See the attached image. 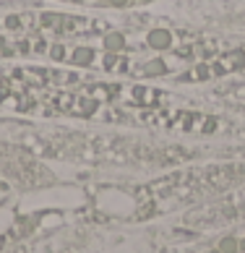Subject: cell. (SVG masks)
<instances>
[{
	"label": "cell",
	"mask_w": 245,
	"mask_h": 253,
	"mask_svg": "<svg viewBox=\"0 0 245 253\" xmlns=\"http://www.w3.org/2000/svg\"><path fill=\"white\" fill-rule=\"evenodd\" d=\"M146 42H149V47L167 50L169 44H172V34H169V32H164V29H154V32H149Z\"/></svg>",
	"instance_id": "obj_1"
},
{
	"label": "cell",
	"mask_w": 245,
	"mask_h": 253,
	"mask_svg": "<svg viewBox=\"0 0 245 253\" xmlns=\"http://www.w3.org/2000/svg\"><path fill=\"white\" fill-rule=\"evenodd\" d=\"M91 58H94V50H89V47H79L76 52L71 55V60L76 63V65H89Z\"/></svg>",
	"instance_id": "obj_2"
},
{
	"label": "cell",
	"mask_w": 245,
	"mask_h": 253,
	"mask_svg": "<svg viewBox=\"0 0 245 253\" xmlns=\"http://www.w3.org/2000/svg\"><path fill=\"white\" fill-rule=\"evenodd\" d=\"M219 251H222V253H238V251H240V240H238V238H224V240L219 243Z\"/></svg>",
	"instance_id": "obj_3"
},
{
	"label": "cell",
	"mask_w": 245,
	"mask_h": 253,
	"mask_svg": "<svg viewBox=\"0 0 245 253\" xmlns=\"http://www.w3.org/2000/svg\"><path fill=\"white\" fill-rule=\"evenodd\" d=\"M164 63L162 60H152L149 63V68H144V76H159V73H164Z\"/></svg>",
	"instance_id": "obj_4"
},
{
	"label": "cell",
	"mask_w": 245,
	"mask_h": 253,
	"mask_svg": "<svg viewBox=\"0 0 245 253\" xmlns=\"http://www.w3.org/2000/svg\"><path fill=\"white\" fill-rule=\"evenodd\" d=\"M105 44H107V50H120L122 47V34H110L105 40Z\"/></svg>",
	"instance_id": "obj_5"
},
{
	"label": "cell",
	"mask_w": 245,
	"mask_h": 253,
	"mask_svg": "<svg viewBox=\"0 0 245 253\" xmlns=\"http://www.w3.org/2000/svg\"><path fill=\"white\" fill-rule=\"evenodd\" d=\"M21 21H24L21 16H8V18H5V26H8V29H18V26H21Z\"/></svg>",
	"instance_id": "obj_6"
},
{
	"label": "cell",
	"mask_w": 245,
	"mask_h": 253,
	"mask_svg": "<svg viewBox=\"0 0 245 253\" xmlns=\"http://www.w3.org/2000/svg\"><path fill=\"white\" fill-rule=\"evenodd\" d=\"M50 55H52V60H63L65 58V47L63 44H55V47L50 50Z\"/></svg>",
	"instance_id": "obj_7"
},
{
	"label": "cell",
	"mask_w": 245,
	"mask_h": 253,
	"mask_svg": "<svg viewBox=\"0 0 245 253\" xmlns=\"http://www.w3.org/2000/svg\"><path fill=\"white\" fill-rule=\"evenodd\" d=\"M136 0H107V5H115V8H122V5H133Z\"/></svg>",
	"instance_id": "obj_8"
},
{
	"label": "cell",
	"mask_w": 245,
	"mask_h": 253,
	"mask_svg": "<svg viewBox=\"0 0 245 253\" xmlns=\"http://www.w3.org/2000/svg\"><path fill=\"white\" fill-rule=\"evenodd\" d=\"M240 251H245V240H240Z\"/></svg>",
	"instance_id": "obj_9"
},
{
	"label": "cell",
	"mask_w": 245,
	"mask_h": 253,
	"mask_svg": "<svg viewBox=\"0 0 245 253\" xmlns=\"http://www.w3.org/2000/svg\"><path fill=\"white\" fill-rule=\"evenodd\" d=\"M68 3H83V0H68Z\"/></svg>",
	"instance_id": "obj_10"
},
{
	"label": "cell",
	"mask_w": 245,
	"mask_h": 253,
	"mask_svg": "<svg viewBox=\"0 0 245 253\" xmlns=\"http://www.w3.org/2000/svg\"><path fill=\"white\" fill-rule=\"evenodd\" d=\"M209 253H222V251H219V248H216V251H209Z\"/></svg>",
	"instance_id": "obj_11"
}]
</instances>
